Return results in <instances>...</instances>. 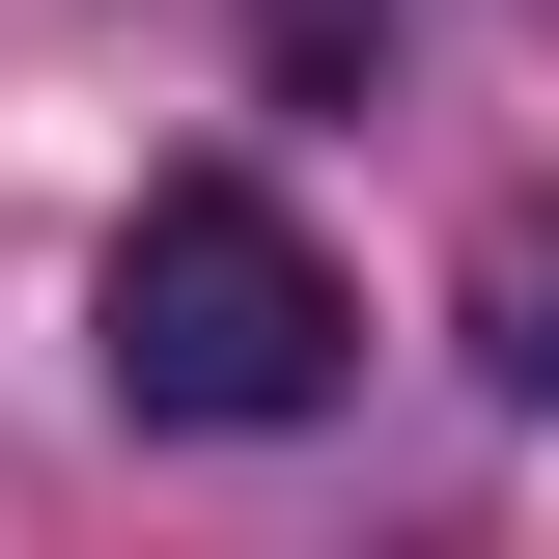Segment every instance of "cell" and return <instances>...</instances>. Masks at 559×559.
I'll use <instances>...</instances> for the list:
<instances>
[{"mask_svg":"<svg viewBox=\"0 0 559 559\" xmlns=\"http://www.w3.org/2000/svg\"><path fill=\"white\" fill-rule=\"evenodd\" d=\"M112 392L140 419H197V448H252V419H336V364H364V308H336V252L252 197V168H168V197L112 224Z\"/></svg>","mask_w":559,"mask_h":559,"instance_id":"6da1fadb","label":"cell"},{"mask_svg":"<svg viewBox=\"0 0 559 559\" xmlns=\"http://www.w3.org/2000/svg\"><path fill=\"white\" fill-rule=\"evenodd\" d=\"M476 392H532V419H559V197H503V224H476Z\"/></svg>","mask_w":559,"mask_h":559,"instance_id":"7a4b0ae2","label":"cell"},{"mask_svg":"<svg viewBox=\"0 0 559 559\" xmlns=\"http://www.w3.org/2000/svg\"><path fill=\"white\" fill-rule=\"evenodd\" d=\"M252 57H280V84H364V57H392V0H252Z\"/></svg>","mask_w":559,"mask_h":559,"instance_id":"3957f363","label":"cell"}]
</instances>
